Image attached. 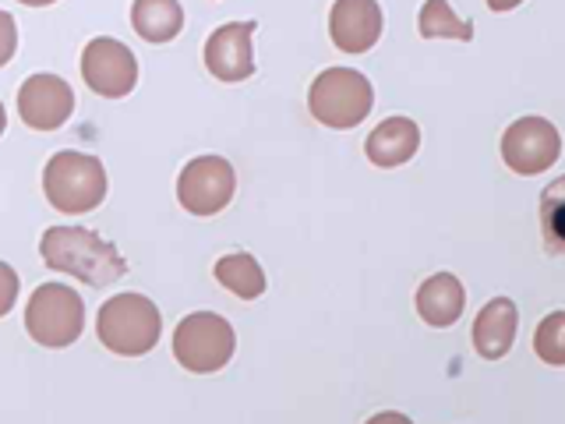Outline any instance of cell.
Here are the masks:
<instances>
[{"mask_svg": "<svg viewBox=\"0 0 565 424\" xmlns=\"http://www.w3.org/2000/svg\"><path fill=\"white\" fill-rule=\"evenodd\" d=\"M40 255L46 269L67 273L88 287H110L128 273V262L117 247L85 226H50L40 241Z\"/></svg>", "mask_w": 565, "mask_h": 424, "instance_id": "cell-1", "label": "cell"}, {"mask_svg": "<svg viewBox=\"0 0 565 424\" xmlns=\"http://www.w3.org/2000/svg\"><path fill=\"white\" fill-rule=\"evenodd\" d=\"M96 336L110 353L141 358L163 336V315H159V308L146 294H117L103 300L96 315Z\"/></svg>", "mask_w": 565, "mask_h": 424, "instance_id": "cell-2", "label": "cell"}, {"mask_svg": "<svg viewBox=\"0 0 565 424\" xmlns=\"http://www.w3.org/2000/svg\"><path fill=\"white\" fill-rule=\"evenodd\" d=\"M106 167L96 156L64 149L57 156H50V163L43 170V194L46 202L64 212V216H82L93 212L106 199Z\"/></svg>", "mask_w": 565, "mask_h": 424, "instance_id": "cell-3", "label": "cell"}, {"mask_svg": "<svg viewBox=\"0 0 565 424\" xmlns=\"http://www.w3.org/2000/svg\"><path fill=\"white\" fill-rule=\"evenodd\" d=\"M375 106V88L353 67H326L308 88V110L332 131H350L367 120Z\"/></svg>", "mask_w": 565, "mask_h": 424, "instance_id": "cell-4", "label": "cell"}, {"mask_svg": "<svg viewBox=\"0 0 565 424\" xmlns=\"http://www.w3.org/2000/svg\"><path fill=\"white\" fill-rule=\"evenodd\" d=\"M237 353V332L216 311H191L177 322L173 358L191 375H216Z\"/></svg>", "mask_w": 565, "mask_h": 424, "instance_id": "cell-5", "label": "cell"}, {"mask_svg": "<svg viewBox=\"0 0 565 424\" xmlns=\"http://www.w3.org/2000/svg\"><path fill=\"white\" fill-rule=\"evenodd\" d=\"M85 329V300L64 283H43L25 305V332L46 350H64Z\"/></svg>", "mask_w": 565, "mask_h": 424, "instance_id": "cell-6", "label": "cell"}, {"mask_svg": "<svg viewBox=\"0 0 565 424\" xmlns=\"http://www.w3.org/2000/svg\"><path fill=\"white\" fill-rule=\"evenodd\" d=\"M237 194V170L226 156H194L177 177V202L191 216H216Z\"/></svg>", "mask_w": 565, "mask_h": 424, "instance_id": "cell-7", "label": "cell"}, {"mask_svg": "<svg viewBox=\"0 0 565 424\" xmlns=\"http://www.w3.org/2000/svg\"><path fill=\"white\" fill-rule=\"evenodd\" d=\"M558 156H562V135L544 117H520L502 135V159L520 177H537L544 170H552L558 163Z\"/></svg>", "mask_w": 565, "mask_h": 424, "instance_id": "cell-8", "label": "cell"}, {"mask_svg": "<svg viewBox=\"0 0 565 424\" xmlns=\"http://www.w3.org/2000/svg\"><path fill=\"white\" fill-rule=\"evenodd\" d=\"M82 78L103 99H124L138 85V61L131 46H124L114 35H96L82 50Z\"/></svg>", "mask_w": 565, "mask_h": 424, "instance_id": "cell-9", "label": "cell"}, {"mask_svg": "<svg viewBox=\"0 0 565 424\" xmlns=\"http://www.w3.org/2000/svg\"><path fill=\"white\" fill-rule=\"evenodd\" d=\"M255 29L258 22H226L205 40V67L220 82H247L255 75Z\"/></svg>", "mask_w": 565, "mask_h": 424, "instance_id": "cell-10", "label": "cell"}, {"mask_svg": "<svg viewBox=\"0 0 565 424\" xmlns=\"http://www.w3.org/2000/svg\"><path fill=\"white\" fill-rule=\"evenodd\" d=\"M75 114V93L61 75H32L18 88V117L32 131H57Z\"/></svg>", "mask_w": 565, "mask_h": 424, "instance_id": "cell-11", "label": "cell"}, {"mask_svg": "<svg viewBox=\"0 0 565 424\" xmlns=\"http://www.w3.org/2000/svg\"><path fill=\"white\" fill-rule=\"evenodd\" d=\"M379 0H335L329 11V35L343 53H367L382 40Z\"/></svg>", "mask_w": 565, "mask_h": 424, "instance_id": "cell-12", "label": "cell"}, {"mask_svg": "<svg viewBox=\"0 0 565 424\" xmlns=\"http://www.w3.org/2000/svg\"><path fill=\"white\" fill-rule=\"evenodd\" d=\"M520 332V311L512 297H491L473 318V350L484 361H502L516 343Z\"/></svg>", "mask_w": 565, "mask_h": 424, "instance_id": "cell-13", "label": "cell"}, {"mask_svg": "<svg viewBox=\"0 0 565 424\" xmlns=\"http://www.w3.org/2000/svg\"><path fill=\"white\" fill-rule=\"evenodd\" d=\"M417 149H420V128L411 117H385L364 141L367 159L382 170L411 163Z\"/></svg>", "mask_w": 565, "mask_h": 424, "instance_id": "cell-14", "label": "cell"}, {"mask_svg": "<svg viewBox=\"0 0 565 424\" xmlns=\"http://www.w3.org/2000/svg\"><path fill=\"white\" fill-rule=\"evenodd\" d=\"M417 315L424 326L431 329H449L459 322V315L467 308V290L452 273H435L417 287Z\"/></svg>", "mask_w": 565, "mask_h": 424, "instance_id": "cell-15", "label": "cell"}, {"mask_svg": "<svg viewBox=\"0 0 565 424\" xmlns=\"http://www.w3.org/2000/svg\"><path fill=\"white\" fill-rule=\"evenodd\" d=\"M131 25L146 43H170L184 29L181 0H135Z\"/></svg>", "mask_w": 565, "mask_h": 424, "instance_id": "cell-16", "label": "cell"}, {"mask_svg": "<svg viewBox=\"0 0 565 424\" xmlns=\"http://www.w3.org/2000/svg\"><path fill=\"white\" fill-rule=\"evenodd\" d=\"M216 283L241 300H258L265 294V269L252 252H230L216 262Z\"/></svg>", "mask_w": 565, "mask_h": 424, "instance_id": "cell-17", "label": "cell"}, {"mask_svg": "<svg viewBox=\"0 0 565 424\" xmlns=\"http://www.w3.org/2000/svg\"><path fill=\"white\" fill-rule=\"evenodd\" d=\"M417 32L424 40H456V43L473 40V25L452 11L449 0H424V8L417 14Z\"/></svg>", "mask_w": 565, "mask_h": 424, "instance_id": "cell-18", "label": "cell"}, {"mask_svg": "<svg viewBox=\"0 0 565 424\" xmlns=\"http://www.w3.org/2000/svg\"><path fill=\"white\" fill-rule=\"evenodd\" d=\"M541 237L547 255H565V177L541 191Z\"/></svg>", "mask_w": 565, "mask_h": 424, "instance_id": "cell-19", "label": "cell"}, {"mask_svg": "<svg viewBox=\"0 0 565 424\" xmlns=\"http://www.w3.org/2000/svg\"><path fill=\"white\" fill-rule=\"evenodd\" d=\"M534 353L552 368H565V311H552L537 322Z\"/></svg>", "mask_w": 565, "mask_h": 424, "instance_id": "cell-20", "label": "cell"}, {"mask_svg": "<svg viewBox=\"0 0 565 424\" xmlns=\"http://www.w3.org/2000/svg\"><path fill=\"white\" fill-rule=\"evenodd\" d=\"M18 290H22V279H18V273L11 269L8 262H0V318L14 308Z\"/></svg>", "mask_w": 565, "mask_h": 424, "instance_id": "cell-21", "label": "cell"}, {"mask_svg": "<svg viewBox=\"0 0 565 424\" xmlns=\"http://www.w3.org/2000/svg\"><path fill=\"white\" fill-rule=\"evenodd\" d=\"M18 50V25L8 11H0V67H4Z\"/></svg>", "mask_w": 565, "mask_h": 424, "instance_id": "cell-22", "label": "cell"}, {"mask_svg": "<svg viewBox=\"0 0 565 424\" xmlns=\"http://www.w3.org/2000/svg\"><path fill=\"white\" fill-rule=\"evenodd\" d=\"M523 0H488V8L491 11H499V14H505V11H512V8H520Z\"/></svg>", "mask_w": 565, "mask_h": 424, "instance_id": "cell-23", "label": "cell"}, {"mask_svg": "<svg viewBox=\"0 0 565 424\" xmlns=\"http://www.w3.org/2000/svg\"><path fill=\"white\" fill-rule=\"evenodd\" d=\"M18 4H25V8H50V4H57V0H18Z\"/></svg>", "mask_w": 565, "mask_h": 424, "instance_id": "cell-24", "label": "cell"}, {"mask_svg": "<svg viewBox=\"0 0 565 424\" xmlns=\"http://www.w3.org/2000/svg\"><path fill=\"white\" fill-rule=\"evenodd\" d=\"M4 128H8V110H4V103H0V135H4Z\"/></svg>", "mask_w": 565, "mask_h": 424, "instance_id": "cell-25", "label": "cell"}]
</instances>
